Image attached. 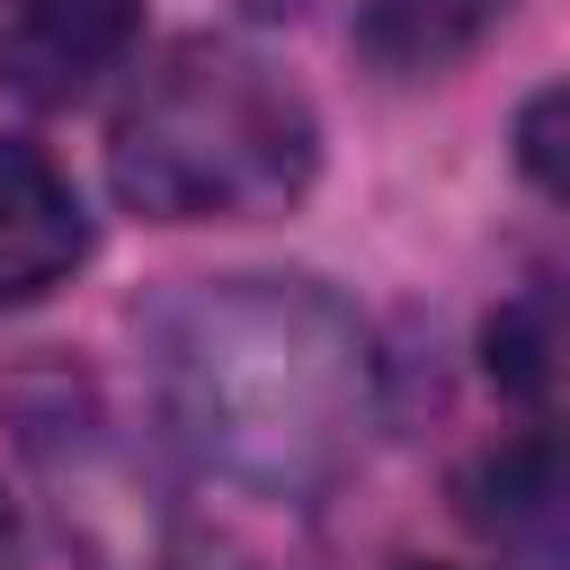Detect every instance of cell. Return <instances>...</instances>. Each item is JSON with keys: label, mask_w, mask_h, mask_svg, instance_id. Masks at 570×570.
I'll list each match as a JSON object with an SVG mask.
<instances>
[{"label": "cell", "mask_w": 570, "mask_h": 570, "mask_svg": "<svg viewBox=\"0 0 570 570\" xmlns=\"http://www.w3.org/2000/svg\"><path fill=\"white\" fill-rule=\"evenodd\" d=\"M142 392L196 481L312 508L365 463L383 419V356L347 294L285 267L178 276L134 312Z\"/></svg>", "instance_id": "6da1fadb"}, {"label": "cell", "mask_w": 570, "mask_h": 570, "mask_svg": "<svg viewBox=\"0 0 570 570\" xmlns=\"http://www.w3.org/2000/svg\"><path fill=\"white\" fill-rule=\"evenodd\" d=\"M312 178H321V116L240 36H178L107 125V187L142 223L285 214Z\"/></svg>", "instance_id": "7a4b0ae2"}, {"label": "cell", "mask_w": 570, "mask_h": 570, "mask_svg": "<svg viewBox=\"0 0 570 570\" xmlns=\"http://www.w3.org/2000/svg\"><path fill=\"white\" fill-rule=\"evenodd\" d=\"M142 45V0H0V89L18 107L98 98Z\"/></svg>", "instance_id": "3957f363"}, {"label": "cell", "mask_w": 570, "mask_h": 570, "mask_svg": "<svg viewBox=\"0 0 570 570\" xmlns=\"http://www.w3.org/2000/svg\"><path fill=\"white\" fill-rule=\"evenodd\" d=\"M454 517L525 570H570V428H517L481 445L454 472Z\"/></svg>", "instance_id": "277c9868"}, {"label": "cell", "mask_w": 570, "mask_h": 570, "mask_svg": "<svg viewBox=\"0 0 570 570\" xmlns=\"http://www.w3.org/2000/svg\"><path fill=\"white\" fill-rule=\"evenodd\" d=\"M89 258V205L62 160L27 134H0V312L45 303Z\"/></svg>", "instance_id": "5b68a950"}, {"label": "cell", "mask_w": 570, "mask_h": 570, "mask_svg": "<svg viewBox=\"0 0 570 570\" xmlns=\"http://www.w3.org/2000/svg\"><path fill=\"white\" fill-rule=\"evenodd\" d=\"M499 18L508 0H356V53L392 80H428L463 62Z\"/></svg>", "instance_id": "8992f818"}, {"label": "cell", "mask_w": 570, "mask_h": 570, "mask_svg": "<svg viewBox=\"0 0 570 570\" xmlns=\"http://www.w3.org/2000/svg\"><path fill=\"white\" fill-rule=\"evenodd\" d=\"M481 365L508 401L543 410L570 392V294L552 285H517L490 321H481Z\"/></svg>", "instance_id": "52a82bcc"}, {"label": "cell", "mask_w": 570, "mask_h": 570, "mask_svg": "<svg viewBox=\"0 0 570 570\" xmlns=\"http://www.w3.org/2000/svg\"><path fill=\"white\" fill-rule=\"evenodd\" d=\"M517 169L552 196V205H570V80H552V89H534L525 107H517Z\"/></svg>", "instance_id": "ba28073f"}, {"label": "cell", "mask_w": 570, "mask_h": 570, "mask_svg": "<svg viewBox=\"0 0 570 570\" xmlns=\"http://www.w3.org/2000/svg\"><path fill=\"white\" fill-rule=\"evenodd\" d=\"M0 570H18V517L0 508Z\"/></svg>", "instance_id": "9c48e42d"}, {"label": "cell", "mask_w": 570, "mask_h": 570, "mask_svg": "<svg viewBox=\"0 0 570 570\" xmlns=\"http://www.w3.org/2000/svg\"><path fill=\"white\" fill-rule=\"evenodd\" d=\"M401 570H454V561H401Z\"/></svg>", "instance_id": "30bf717a"}]
</instances>
